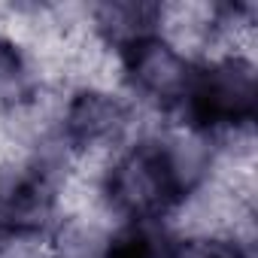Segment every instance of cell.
<instances>
[{
    "label": "cell",
    "instance_id": "3957f363",
    "mask_svg": "<svg viewBox=\"0 0 258 258\" xmlns=\"http://www.w3.org/2000/svg\"><path fill=\"white\" fill-rule=\"evenodd\" d=\"M134 109L118 91L103 82H79L61 100L55 121L58 140L67 152H115L124 134L131 131Z\"/></svg>",
    "mask_w": 258,
    "mask_h": 258
},
{
    "label": "cell",
    "instance_id": "6da1fadb",
    "mask_svg": "<svg viewBox=\"0 0 258 258\" xmlns=\"http://www.w3.org/2000/svg\"><path fill=\"white\" fill-rule=\"evenodd\" d=\"M258 112L255 64L240 49L210 55L195 67L191 85L179 106L182 124L201 137H237L249 131Z\"/></svg>",
    "mask_w": 258,
    "mask_h": 258
},
{
    "label": "cell",
    "instance_id": "277c9868",
    "mask_svg": "<svg viewBox=\"0 0 258 258\" xmlns=\"http://www.w3.org/2000/svg\"><path fill=\"white\" fill-rule=\"evenodd\" d=\"M112 61L121 70L118 76L127 91L164 112H179L198 67V61H191V55L161 31L124 46L112 55Z\"/></svg>",
    "mask_w": 258,
    "mask_h": 258
},
{
    "label": "cell",
    "instance_id": "7a4b0ae2",
    "mask_svg": "<svg viewBox=\"0 0 258 258\" xmlns=\"http://www.w3.org/2000/svg\"><path fill=\"white\" fill-rule=\"evenodd\" d=\"M61 170L46 152L0 158V243H37L61 219Z\"/></svg>",
    "mask_w": 258,
    "mask_h": 258
},
{
    "label": "cell",
    "instance_id": "8992f818",
    "mask_svg": "<svg viewBox=\"0 0 258 258\" xmlns=\"http://www.w3.org/2000/svg\"><path fill=\"white\" fill-rule=\"evenodd\" d=\"M173 258H252V252L237 234H185L176 237Z\"/></svg>",
    "mask_w": 258,
    "mask_h": 258
},
{
    "label": "cell",
    "instance_id": "5b68a950",
    "mask_svg": "<svg viewBox=\"0 0 258 258\" xmlns=\"http://www.w3.org/2000/svg\"><path fill=\"white\" fill-rule=\"evenodd\" d=\"M88 34L109 52H121L149 34L161 31L164 7L161 4H143V0H109L97 4L88 13Z\"/></svg>",
    "mask_w": 258,
    "mask_h": 258
}]
</instances>
